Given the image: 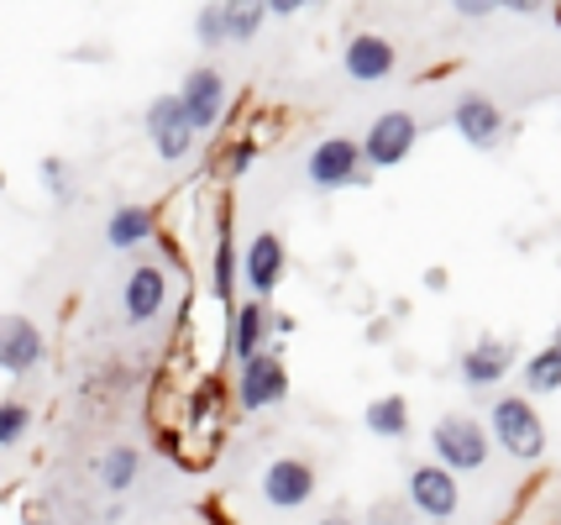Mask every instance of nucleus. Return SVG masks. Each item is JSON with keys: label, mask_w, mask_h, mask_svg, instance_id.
I'll return each mask as SVG.
<instances>
[{"label": "nucleus", "mask_w": 561, "mask_h": 525, "mask_svg": "<svg viewBox=\"0 0 561 525\" xmlns=\"http://www.w3.org/2000/svg\"><path fill=\"white\" fill-rule=\"evenodd\" d=\"M163 305H169V274H163L158 263L131 269V278H126V321L142 326V321H152Z\"/></svg>", "instance_id": "nucleus-12"}, {"label": "nucleus", "mask_w": 561, "mask_h": 525, "mask_svg": "<svg viewBox=\"0 0 561 525\" xmlns=\"http://www.w3.org/2000/svg\"><path fill=\"white\" fill-rule=\"evenodd\" d=\"M415 142H420L415 116L410 111H383L363 137V163L367 169H393V163H404L415 152Z\"/></svg>", "instance_id": "nucleus-3"}, {"label": "nucleus", "mask_w": 561, "mask_h": 525, "mask_svg": "<svg viewBox=\"0 0 561 525\" xmlns=\"http://www.w3.org/2000/svg\"><path fill=\"white\" fill-rule=\"evenodd\" d=\"M43 179H48L53 195H64V163L58 158H43Z\"/></svg>", "instance_id": "nucleus-27"}, {"label": "nucleus", "mask_w": 561, "mask_h": 525, "mask_svg": "<svg viewBox=\"0 0 561 525\" xmlns=\"http://www.w3.org/2000/svg\"><path fill=\"white\" fill-rule=\"evenodd\" d=\"M457 500H462L457 473H446L440 463H420V468H410V510H420V515H431L436 525H446L451 515H457Z\"/></svg>", "instance_id": "nucleus-5"}, {"label": "nucleus", "mask_w": 561, "mask_h": 525, "mask_svg": "<svg viewBox=\"0 0 561 525\" xmlns=\"http://www.w3.org/2000/svg\"><path fill=\"white\" fill-rule=\"evenodd\" d=\"M457 11H462V16H489V11H504V5H489V0H462Z\"/></svg>", "instance_id": "nucleus-28"}, {"label": "nucleus", "mask_w": 561, "mask_h": 525, "mask_svg": "<svg viewBox=\"0 0 561 525\" xmlns=\"http://www.w3.org/2000/svg\"><path fill=\"white\" fill-rule=\"evenodd\" d=\"M493 442L510 452V457H519V463H536L540 452H546V425H540L536 404L525 400V395H504V400H493Z\"/></svg>", "instance_id": "nucleus-1"}, {"label": "nucleus", "mask_w": 561, "mask_h": 525, "mask_svg": "<svg viewBox=\"0 0 561 525\" xmlns=\"http://www.w3.org/2000/svg\"><path fill=\"white\" fill-rule=\"evenodd\" d=\"M220 11H226V43L252 37L263 26V16H268V5H220Z\"/></svg>", "instance_id": "nucleus-21"}, {"label": "nucleus", "mask_w": 561, "mask_h": 525, "mask_svg": "<svg viewBox=\"0 0 561 525\" xmlns=\"http://www.w3.org/2000/svg\"><path fill=\"white\" fill-rule=\"evenodd\" d=\"M346 75L373 84V79H389L393 75V43L378 37V32H363L346 43Z\"/></svg>", "instance_id": "nucleus-15"}, {"label": "nucleus", "mask_w": 561, "mask_h": 525, "mask_svg": "<svg viewBox=\"0 0 561 525\" xmlns=\"http://www.w3.org/2000/svg\"><path fill=\"white\" fill-rule=\"evenodd\" d=\"M510 368H514V347H510V342H499V336H483L478 347L462 352V384H472V389H489V384H499Z\"/></svg>", "instance_id": "nucleus-14"}, {"label": "nucleus", "mask_w": 561, "mask_h": 525, "mask_svg": "<svg viewBox=\"0 0 561 525\" xmlns=\"http://www.w3.org/2000/svg\"><path fill=\"white\" fill-rule=\"evenodd\" d=\"M451 126L462 132L472 148H499V137H504V111H499V101H489V95H462L457 101V111H451Z\"/></svg>", "instance_id": "nucleus-11"}, {"label": "nucleus", "mask_w": 561, "mask_h": 525, "mask_svg": "<svg viewBox=\"0 0 561 525\" xmlns=\"http://www.w3.org/2000/svg\"><path fill=\"white\" fill-rule=\"evenodd\" d=\"M137 468H142V457H137V447H111L105 457H100V483H105L111 494H122V489H131V478H137Z\"/></svg>", "instance_id": "nucleus-19"}, {"label": "nucleus", "mask_w": 561, "mask_h": 525, "mask_svg": "<svg viewBox=\"0 0 561 525\" xmlns=\"http://www.w3.org/2000/svg\"><path fill=\"white\" fill-rule=\"evenodd\" d=\"M195 32H199V43H205V48H220V43H226V11H220V5H205Z\"/></svg>", "instance_id": "nucleus-24"}, {"label": "nucleus", "mask_w": 561, "mask_h": 525, "mask_svg": "<svg viewBox=\"0 0 561 525\" xmlns=\"http://www.w3.org/2000/svg\"><path fill=\"white\" fill-rule=\"evenodd\" d=\"M268 326H273V316H268V305H263V300L237 305V316H231V352H237L242 363H252V357L263 352Z\"/></svg>", "instance_id": "nucleus-16"}, {"label": "nucleus", "mask_w": 561, "mask_h": 525, "mask_svg": "<svg viewBox=\"0 0 561 525\" xmlns=\"http://www.w3.org/2000/svg\"><path fill=\"white\" fill-rule=\"evenodd\" d=\"M367 431L399 442V436L410 431V400H404V395H383V400H373L367 404Z\"/></svg>", "instance_id": "nucleus-18"}, {"label": "nucleus", "mask_w": 561, "mask_h": 525, "mask_svg": "<svg viewBox=\"0 0 561 525\" xmlns=\"http://www.w3.org/2000/svg\"><path fill=\"white\" fill-rule=\"evenodd\" d=\"M367 525H420V521L410 515V504L378 500V504H373V515H367Z\"/></svg>", "instance_id": "nucleus-25"}, {"label": "nucleus", "mask_w": 561, "mask_h": 525, "mask_svg": "<svg viewBox=\"0 0 561 525\" xmlns=\"http://www.w3.org/2000/svg\"><path fill=\"white\" fill-rule=\"evenodd\" d=\"M320 525H357V521H352V515H325Z\"/></svg>", "instance_id": "nucleus-30"}, {"label": "nucleus", "mask_w": 561, "mask_h": 525, "mask_svg": "<svg viewBox=\"0 0 561 525\" xmlns=\"http://www.w3.org/2000/svg\"><path fill=\"white\" fill-rule=\"evenodd\" d=\"M316 494V468L305 463V457H278L268 463V473H263V500L273 510H299V504H310Z\"/></svg>", "instance_id": "nucleus-8"}, {"label": "nucleus", "mask_w": 561, "mask_h": 525, "mask_svg": "<svg viewBox=\"0 0 561 525\" xmlns=\"http://www.w3.org/2000/svg\"><path fill=\"white\" fill-rule=\"evenodd\" d=\"M43 363V331L26 316H0V368L5 374H32Z\"/></svg>", "instance_id": "nucleus-10"}, {"label": "nucleus", "mask_w": 561, "mask_h": 525, "mask_svg": "<svg viewBox=\"0 0 561 525\" xmlns=\"http://www.w3.org/2000/svg\"><path fill=\"white\" fill-rule=\"evenodd\" d=\"M284 395H289V374H284L278 352H257L252 363H242V374H237V404L242 410H268Z\"/></svg>", "instance_id": "nucleus-6"}, {"label": "nucleus", "mask_w": 561, "mask_h": 525, "mask_svg": "<svg viewBox=\"0 0 561 525\" xmlns=\"http://www.w3.org/2000/svg\"><path fill=\"white\" fill-rule=\"evenodd\" d=\"M268 11H273V16H294V11H299V0H273Z\"/></svg>", "instance_id": "nucleus-29"}, {"label": "nucleus", "mask_w": 561, "mask_h": 525, "mask_svg": "<svg viewBox=\"0 0 561 525\" xmlns=\"http://www.w3.org/2000/svg\"><path fill=\"white\" fill-rule=\"evenodd\" d=\"M431 447H436L446 473H478L489 463V431L472 415H440L431 431Z\"/></svg>", "instance_id": "nucleus-2"}, {"label": "nucleus", "mask_w": 561, "mask_h": 525, "mask_svg": "<svg viewBox=\"0 0 561 525\" xmlns=\"http://www.w3.org/2000/svg\"><path fill=\"white\" fill-rule=\"evenodd\" d=\"M0 190H5V174H0Z\"/></svg>", "instance_id": "nucleus-31"}, {"label": "nucleus", "mask_w": 561, "mask_h": 525, "mask_svg": "<svg viewBox=\"0 0 561 525\" xmlns=\"http://www.w3.org/2000/svg\"><path fill=\"white\" fill-rule=\"evenodd\" d=\"M242 263H247V284H252V295H257V300H268L273 289H278V278H284V242H278L273 231H257Z\"/></svg>", "instance_id": "nucleus-13"}, {"label": "nucleus", "mask_w": 561, "mask_h": 525, "mask_svg": "<svg viewBox=\"0 0 561 525\" xmlns=\"http://www.w3.org/2000/svg\"><path fill=\"white\" fill-rule=\"evenodd\" d=\"M231 284H237V248H231V237L220 231V242H216V295L226 305H231Z\"/></svg>", "instance_id": "nucleus-22"}, {"label": "nucleus", "mask_w": 561, "mask_h": 525, "mask_svg": "<svg viewBox=\"0 0 561 525\" xmlns=\"http://www.w3.org/2000/svg\"><path fill=\"white\" fill-rule=\"evenodd\" d=\"M525 389H530V395H557L561 389V347L557 342L525 363Z\"/></svg>", "instance_id": "nucleus-20"}, {"label": "nucleus", "mask_w": 561, "mask_h": 525, "mask_svg": "<svg viewBox=\"0 0 561 525\" xmlns=\"http://www.w3.org/2000/svg\"><path fill=\"white\" fill-rule=\"evenodd\" d=\"M252 152H257V142H252V137H242V142H237V148L226 152V174L237 179L247 169V163H252Z\"/></svg>", "instance_id": "nucleus-26"}, {"label": "nucleus", "mask_w": 561, "mask_h": 525, "mask_svg": "<svg viewBox=\"0 0 561 525\" xmlns=\"http://www.w3.org/2000/svg\"><path fill=\"white\" fill-rule=\"evenodd\" d=\"M179 105H184V116H190L195 132H210L220 122V111H226V79H220V69H210V64L190 69L184 90H179Z\"/></svg>", "instance_id": "nucleus-7"}, {"label": "nucleus", "mask_w": 561, "mask_h": 525, "mask_svg": "<svg viewBox=\"0 0 561 525\" xmlns=\"http://www.w3.org/2000/svg\"><path fill=\"white\" fill-rule=\"evenodd\" d=\"M22 431H26V404L22 400H0V447L22 442Z\"/></svg>", "instance_id": "nucleus-23"}, {"label": "nucleus", "mask_w": 561, "mask_h": 525, "mask_svg": "<svg viewBox=\"0 0 561 525\" xmlns=\"http://www.w3.org/2000/svg\"><path fill=\"white\" fill-rule=\"evenodd\" d=\"M152 237V210L147 205H122L111 221H105V242L111 248H137Z\"/></svg>", "instance_id": "nucleus-17"}, {"label": "nucleus", "mask_w": 561, "mask_h": 525, "mask_svg": "<svg viewBox=\"0 0 561 525\" xmlns=\"http://www.w3.org/2000/svg\"><path fill=\"white\" fill-rule=\"evenodd\" d=\"M147 137H152V148L163 152L169 163L190 152V142H195V126H190V116H184L179 95H158V101L147 105Z\"/></svg>", "instance_id": "nucleus-9"}, {"label": "nucleus", "mask_w": 561, "mask_h": 525, "mask_svg": "<svg viewBox=\"0 0 561 525\" xmlns=\"http://www.w3.org/2000/svg\"><path fill=\"white\" fill-rule=\"evenodd\" d=\"M310 184L316 190H342V184H363V148L352 142V137H325V142H316V152H310Z\"/></svg>", "instance_id": "nucleus-4"}, {"label": "nucleus", "mask_w": 561, "mask_h": 525, "mask_svg": "<svg viewBox=\"0 0 561 525\" xmlns=\"http://www.w3.org/2000/svg\"><path fill=\"white\" fill-rule=\"evenodd\" d=\"M557 347H561V342H557Z\"/></svg>", "instance_id": "nucleus-32"}]
</instances>
